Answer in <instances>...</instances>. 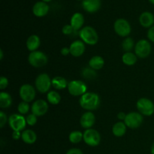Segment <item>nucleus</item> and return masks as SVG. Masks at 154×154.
Wrapping results in <instances>:
<instances>
[{
	"label": "nucleus",
	"mask_w": 154,
	"mask_h": 154,
	"mask_svg": "<svg viewBox=\"0 0 154 154\" xmlns=\"http://www.w3.org/2000/svg\"><path fill=\"white\" fill-rule=\"evenodd\" d=\"M81 108L87 111H93L98 109L100 106L101 99L99 95L93 92H87L81 96L79 99Z\"/></svg>",
	"instance_id": "f257e3e1"
},
{
	"label": "nucleus",
	"mask_w": 154,
	"mask_h": 154,
	"mask_svg": "<svg viewBox=\"0 0 154 154\" xmlns=\"http://www.w3.org/2000/svg\"><path fill=\"white\" fill-rule=\"evenodd\" d=\"M79 36L83 42L89 45H95L98 43L99 35L93 27L87 26L79 31Z\"/></svg>",
	"instance_id": "f03ea898"
},
{
	"label": "nucleus",
	"mask_w": 154,
	"mask_h": 154,
	"mask_svg": "<svg viewBox=\"0 0 154 154\" xmlns=\"http://www.w3.org/2000/svg\"><path fill=\"white\" fill-rule=\"evenodd\" d=\"M28 62L32 67L41 68L46 66L48 62V58L44 52L36 51L30 53L28 57Z\"/></svg>",
	"instance_id": "7ed1b4c3"
},
{
	"label": "nucleus",
	"mask_w": 154,
	"mask_h": 154,
	"mask_svg": "<svg viewBox=\"0 0 154 154\" xmlns=\"http://www.w3.org/2000/svg\"><path fill=\"white\" fill-rule=\"evenodd\" d=\"M35 86L36 90L39 93H48L50 91L51 87H52V79H51L48 74H40L35 81Z\"/></svg>",
	"instance_id": "20e7f679"
},
{
	"label": "nucleus",
	"mask_w": 154,
	"mask_h": 154,
	"mask_svg": "<svg viewBox=\"0 0 154 154\" xmlns=\"http://www.w3.org/2000/svg\"><path fill=\"white\" fill-rule=\"evenodd\" d=\"M136 108L138 112L143 116L150 117L154 114V103L147 98H141L136 102Z\"/></svg>",
	"instance_id": "39448f33"
},
{
	"label": "nucleus",
	"mask_w": 154,
	"mask_h": 154,
	"mask_svg": "<svg viewBox=\"0 0 154 154\" xmlns=\"http://www.w3.org/2000/svg\"><path fill=\"white\" fill-rule=\"evenodd\" d=\"M67 88L69 93L73 96L81 97L87 92V84L81 80H73L69 82Z\"/></svg>",
	"instance_id": "423d86ee"
},
{
	"label": "nucleus",
	"mask_w": 154,
	"mask_h": 154,
	"mask_svg": "<svg viewBox=\"0 0 154 154\" xmlns=\"http://www.w3.org/2000/svg\"><path fill=\"white\" fill-rule=\"evenodd\" d=\"M114 29L120 37H128L132 32V27L128 20L124 18H119L114 22Z\"/></svg>",
	"instance_id": "0eeeda50"
},
{
	"label": "nucleus",
	"mask_w": 154,
	"mask_h": 154,
	"mask_svg": "<svg viewBox=\"0 0 154 154\" xmlns=\"http://www.w3.org/2000/svg\"><path fill=\"white\" fill-rule=\"evenodd\" d=\"M134 50H135V54L138 58H147L151 54V45L149 41L146 39H141L135 44Z\"/></svg>",
	"instance_id": "6e6552de"
},
{
	"label": "nucleus",
	"mask_w": 154,
	"mask_h": 154,
	"mask_svg": "<svg viewBox=\"0 0 154 154\" xmlns=\"http://www.w3.org/2000/svg\"><path fill=\"white\" fill-rule=\"evenodd\" d=\"M8 124L13 131L23 132L26 126V120L23 115L20 114H14L9 117Z\"/></svg>",
	"instance_id": "1a4fd4ad"
},
{
	"label": "nucleus",
	"mask_w": 154,
	"mask_h": 154,
	"mask_svg": "<svg viewBox=\"0 0 154 154\" xmlns=\"http://www.w3.org/2000/svg\"><path fill=\"white\" fill-rule=\"evenodd\" d=\"M84 143L90 147H96L101 142V135L97 130L94 129H86L84 132Z\"/></svg>",
	"instance_id": "9d476101"
},
{
	"label": "nucleus",
	"mask_w": 154,
	"mask_h": 154,
	"mask_svg": "<svg viewBox=\"0 0 154 154\" xmlns=\"http://www.w3.org/2000/svg\"><path fill=\"white\" fill-rule=\"evenodd\" d=\"M144 121V116L139 112H129L126 114V119L124 120L125 124L130 129H137L140 127Z\"/></svg>",
	"instance_id": "9b49d317"
},
{
	"label": "nucleus",
	"mask_w": 154,
	"mask_h": 154,
	"mask_svg": "<svg viewBox=\"0 0 154 154\" xmlns=\"http://www.w3.org/2000/svg\"><path fill=\"white\" fill-rule=\"evenodd\" d=\"M19 95L22 101L29 103V102H32L35 98V88L31 84H24L20 88Z\"/></svg>",
	"instance_id": "f8f14e48"
},
{
	"label": "nucleus",
	"mask_w": 154,
	"mask_h": 154,
	"mask_svg": "<svg viewBox=\"0 0 154 154\" xmlns=\"http://www.w3.org/2000/svg\"><path fill=\"white\" fill-rule=\"evenodd\" d=\"M49 109L48 102L43 99H38L35 101L31 106L32 114H35L37 117H42L48 113Z\"/></svg>",
	"instance_id": "ddd939ff"
},
{
	"label": "nucleus",
	"mask_w": 154,
	"mask_h": 154,
	"mask_svg": "<svg viewBox=\"0 0 154 154\" xmlns=\"http://www.w3.org/2000/svg\"><path fill=\"white\" fill-rule=\"evenodd\" d=\"M96 123V116L92 111L84 113L80 119V124L81 127L85 129H92Z\"/></svg>",
	"instance_id": "4468645a"
},
{
	"label": "nucleus",
	"mask_w": 154,
	"mask_h": 154,
	"mask_svg": "<svg viewBox=\"0 0 154 154\" xmlns=\"http://www.w3.org/2000/svg\"><path fill=\"white\" fill-rule=\"evenodd\" d=\"M71 55L75 57H81L86 51L85 43L81 40H76L72 42L69 46Z\"/></svg>",
	"instance_id": "2eb2a0df"
},
{
	"label": "nucleus",
	"mask_w": 154,
	"mask_h": 154,
	"mask_svg": "<svg viewBox=\"0 0 154 154\" xmlns=\"http://www.w3.org/2000/svg\"><path fill=\"white\" fill-rule=\"evenodd\" d=\"M50 10V7L48 3L42 1L37 2L35 3L32 7V13L37 17H42L46 16Z\"/></svg>",
	"instance_id": "dca6fc26"
},
{
	"label": "nucleus",
	"mask_w": 154,
	"mask_h": 154,
	"mask_svg": "<svg viewBox=\"0 0 154 154\" xmlns=\"http://www.w3.org/2000/svg\"><path fill=\"white\" fill-rule=\"evenodd\" d=\"M102 0H83L82 8L88 13H96L100 9Z\"/></svg>",
	"instance_id": "f3484780"
},
{
	"label": "nucleus",
	"mask_w": 154,
	"mask_h": 154,
	"mask_svg": "<svg viewBox=\"0 0 154 154\" xmlns=\"http://www.w3.org/2000/svg\"><path fill=\"white\" fill-rule=\"evenodd\" d=\"M139 23L144 28H149L154 26V15L150 11H144L139 17Z\"/></svg>",
	"instance_id": "a211bd4d"
},
{
	"label": "nucleus",
	"mask_w": 154,
	"mask_h": 154,
	"mask_svg": "<svg viewBox=\"0 0 154 154\" xmlns=\"http://www.w3.org/2000/svg\"><path fill=\"white\" fill-rule=\"evenodd\" d=\"M84 17L80 12H76L72 16L70 20V25L73 27L75 31L81 30L84 24Z\"/></svg>",
	"instance_id": "6ab92c4d"
},
{
	"label": "nucleus",
	"mask_w": 154,
	"mask_h": 154,
	"mask_svg": "<svg viewBox=\"0 0 154 154\" xmlns=\"http://www.w3.org/2000/svg\"><path fill=\"white\" fill-rule=\"evenodd\" d=\"M26 48L30 52L38 51L41 45V39L37 35H32L27 38L26 42Z\"/></svg>",
	"instance_id": "aec40b11"
},
{
	"label": "nucleus",
	"mask_w": 154,
	"mask_h": 154,
	"mask_svg": "<svg viewBox=\"0 0 154 154\" xmlns=\"http://www.w3.org/2000/svg\"><path fill=\"white\" fill-rule=\"evenodd\" d=\"M21 139L27 144H33L37 141V134L32 129H26L22 132Z\"/></svg>",
	"instance_id": "412c9836"
},
{
	"label": "nucleus",
	"mask_w": 154,
	"mask_h": 154,
	"mask_svg": "<svg viewBox=\"0 0 154 154\" xmlns=\"http://www.w3.org/2000/svg\"><path fill=\"white\" fill-rule=\"evenodd\" d=\"M105 65V60L101 56H94L89 61V66L90 69L95 71L102 69Z\"/></svg>",
	"instance_id": "4be33fe9"
},
{
	"label": "nucleus",
	"mask_w": 154,
	"mask_h": 154,
	"mask_svg": "<svg viewBox=\"0 0 154 154\" xmlns=\"http://www.w3.org/2000/svg\"><path fill=\"white\" fill-rule=\"evenodd\" d=\"M127 126L123 121H119L114 124L112 127V133L116 137H122L126 134Z\"/></svg>",
	"instance_id": "5701e85b"
},
{
	"label": "nucleus",
	"mask_w": 154,
	"mask_h": 154,
	"mask_svg": "<svg viewBox=\"0 0 154 154\" xmlns=\"http://www.w3.org/2000/svg\"><path fill=\"white\" fill-rule=\"evenodd\" d=\"M67 80L61 76H56L52 79V87L57 90H62L68 87Z\"/></svg>",
	"instance_id": "b1692460"
},
{
	"label": "nucleus",
	"mask_w": 154,
	"mask_h": 154,
	"mask_svg": "<svg viewBox=\"0 0 154 154\" xmlns=\"http://www.w3.org/2000/svg\"><path fill=\"white\" fill-rule=\"evenodd\" d=\"M12 105V97L7 92L2 91L0 93V107L2 109L10 108Z\"/></svg>",
	"instance_id": "393cba45"
},
{
	"label": "nucleus",
	"mask_w": 154,
	"mask_h": 154,
	"mask_svg": "<svg viewBox=\"0 0 154 154\" xmlns=\"http://www.w3.org/2000/svg\"><path fill=\"white\" fill-rule=\"evenodd\" d=\"M138 58L136 54L132 52H126L122 57V61L123 64L128 66H134L138 61Z\"/></svg>",
	"instance_id": "a878e982"
},
{
	"label": "nucleus",
	"mask_w": 154,
	"mask_h": 154,
	"mask_svg": "<svg viewBox=\"0 0 154 154\" xmlns=\"http://www.w3.org/2000/svg\"><path fill=\"white\" fill-rule=\"evenodd\" d=\"M47 100H48V103L51 104V105H57L61 101V96L57 91L51 90L47 94Z\"/></svg>",
	"instance_id": "bb28decb"
},
{
	"label": "nucleus",
	"mask_w": 154,
	"mask_h": 154,
	"mask_svg": "<svg viewBox=\"0 0 154 154\" xmlns=\"http://www.w3.org/2000/svg\"><path fill=\"white\" fill-rule=\"evenodd\" d=\"M135 42H134L133 38L130 37L125 38L124 40L122 42V48L123 50L126 52H132L133 49H135Z\"/></svg>",
	"instance_id": "cd10ccee"
},
{
	"label": "nucleus",
	"mask_w": 154,
	"mask_h": 154,
	"mask_svg": "<svg viewBox=\"0 0 154 154\" xmlns=\"http://www.w3.org/2000/svg\"><path fill=\"white\" fill-rule=\"evenodd\" d=\"M84 138V133L80 131H72L69 135V141L72 144H78L81 142Z\"/></svg>",
	"instance_id": "c85d7f7f"
},
{
	"label": "nucleus",
	"mask_w": 154,
	"mask_h": 154,
	"mask_svg": "<svg viewBox=\"0 0 154 154\" xmlns=\"http://www.w3.org/2000/svg\"><path fill=\"white\" fill-rule=\"evenodd\" d=\"M30 108H31V107H30L29 104L28 102L22 101V102H20L18 104L17 111L20 114L24 116L25 114H28L29 111L30 110Z\"/></svg>",
	"instance_id": "c756f323"
},
{
	"label": "nucleus",
	"mask_w": 154,
	"mask_h": 154,
	"mask_svg": "<svg viewBox=\"0 0 154 154\" xmlns=\"http://www.w3.org/2000/svg\"><path fill=\"white\" fill-rule=\"evenodd\" d=\"M26 123L29 126H33L37 123V116L33 114H29L26 117Z\"/></svg>",
	"instance_id": "7c9ffc66"
},
{
	"label": "nucleus",
	"mask_w": 154,
	"mask_h": 154,
	"mask_svg": "<svg viewBox=\"0 0 154 154\" xmlns=\"http://www.w3.org/2000/svg\"><path fill=\"white\" fill-rule=\"evenodd\" d=\"M83 75L86 77V78H91L96 77V73L95 70L92 69H87L86 68L84 71H83Z\"/></svg>",
	"instance_id": "2f4dec72"
},
{
	"label": "nucleus",
	"mask_w": 154,
	"mask_h": 154,
	"mask_svg": "<svg viewBox=\"0 0 154 154\" xmlns=\"http://www.w3.org/2000/svg\"><path fill=\"white\" fill-rule=\"evenodd\" d=\"M74 31H75L73 29V27L70 25V24H66L62 29V32L63 33L66 35H71Z\"/></svg>",
	"instance_id": "473e14b6"
},
{
	"label": "nucleus",
	"mask_w": 154,
	"mask_h": 154,
	"mask_svg": "<svg viewBox=\"0 0 154 154\" xmlns=\"http://www.w3.org/2000/svg\"><path fill=\"white\" fill-rule=\"evenodd\" d=\"M8 122V119L7 115L4 111H0V127L3 128L6 123Z\"/></svg>",
	"instance_id": "72a5a7b5"
},
{
	"label": "nucleus",
	"mask_w": 154,
	"mask_h": 154,
	"mask_svg": "<svg viewBox=\"0 0 154 154\" xmlns=\"http://www.w3.org/2000/svg\"><path fill=\"white\" fill-rule=\"evenodd\" d=\"M8 80L7 78L2 76L1 78H0V89L3 90L7 88V87L8 86Z\"/></svg>",
	"instance_id": "f704fd0d"
},
{
	"label": "nucleus",
	"mask_w": 154,
	"mask_h": 154,
	"mask_svg": "<svg viewBox=\"0 0 154 154\" xmlns=\"http://www.w3.org/2000/svg\"><path fill=\"white\" fill-rule=\"evenodd\" d=\"M147 38L150 42L154 43V26L150 27L147 31Z\"/></svg>",
	"instance_id": "c9c22d12"
},
{
	"label": "nucleus",
	"mask_w": 154,
	"mask_h": 154,
	"mask_svg": "<svg viewBox=\"0 0 154 154\" xmlns=\"http://www.w3.org/2000/svg\"><path fill=\"white\" fill-rule=\"evenodd\" d=\"M66 154H84L82 150L78 148H72L67 151Z\"/></svg>",
	"instance_id": "e433bc0d"
},
{
	"label": "nucleus",
	"mask_w": 154,
	"mask_h": 154,
	"mask_svg": "<svg viewBox=\"0 0 154 154\" xmlns=\"http://www.w3.org/2000/svg\"><path fill=\"white\" fill-rule=\"evenodd\" d=\"M22 137V132H18V131H14L12 133V138L14 140L21 139Z\"/></svg>",
	"instance_id": "4c0bfd02"
},
{
	"label": "nucleus",
	"mask_w": 154,
	"mask_h": 154,
	"mask_svg": "<svg viewBox=\"0 0 154 154\" xmlns=\"http://www.w3.org/2000/svg\"><path fill=\"white\" fill-rule=\"evenodd\" d=\"M60 53H61V54L63 56H68L69 54H71L70 49H69V48H66V47H64V48H62L61 51H60Z\"/></svg>",
	"instance_id": "58836bf2"
},
{
	"label": "nucleus",
	"mask_w": 154,
	"mask_h": 154,
	"mask_svg": "<svg viewBox=\"0 0 154 154\" xmlns=\"http://www.w3.org/2000/svg\"><path fill=\"white\" fill-rule=\"evenodd\" d=\"M126 114L124 112H119L117 114V118L118 120H120V121H124V120L126 119Z\"/></svg>",
	"instance_id": "ea45409f"
},
{
	"label": "nucleus",
	"mask_w": 154,
	"mask_h": 154,
	"mask_svg": "<svg viewBox=\"0 0 154 154\" xmlns=\"http://www.w3.org/2000/svg\"><path fill=\"white\" fill-rule=\"evenodd\" d=\"M3 55H4V54H3L2 49H0V60H3Z\"/></svg>",
	"instance_id": "a19ab883"
},
{
	"label": "nucleus",
	"mask_w": 154,
	"mask_h": 154,
	"mask_svg": "<svg viewBox=\"0 0 154 154\" xmlns=\"http://www.w3.org/2000/svg\"><path fill=\"white\" fill-rule=\"evenodd\" d=\"M150 153H151V154H154V143L152 144L151 148H150Z\"/></svg>",
	"instance_id": "79ce46f5"
},
{
	"label": "nucleus",
	"mask_w": 154,
	"mask_h": 154,
	"mask_svg": "<svg viewBox=\"0 0 154 154\" xmlns=\"http://www.w3.org/2000/svg\"><path fill=\"white\" fill-rule=\"evenodd\" d=\"M42 1L44 2L48 3V2H51V1H52V0H42Z\"/></svg>",
	"instance_id": "37998d69"
},
{
	"label": "nucleus",
	"mask_w": 154,
	"mask_h": 154,
	"mask_svg": "<svg viewBox=\"0 0 154 154\" xmlns=\"http://www.w3.org/2000/svg\"><path fill=\"white\" fill-rule=\"evenodd\" d=\"M149 2H150V3H151V4H153V5H154V0H148Z\"/></svg>",
	"instance_id": "c03bdc74"
},
{
	"label": "nucleus",
	"mask_w": 154,
	"mask_h": 154,
	"mask_svg": "<svg viewBox=\"0 0 154 154\" xmlns=\"http://www.w3.org/2000/svg\"><path fill=\"white\" fill-rule=\"evenodd\" d=\"M78 1H81V0H78ZM82 1H83V0H82Z\"/></svg>",
	"instance_id": "a18cd8bd"
}]
</instances>
